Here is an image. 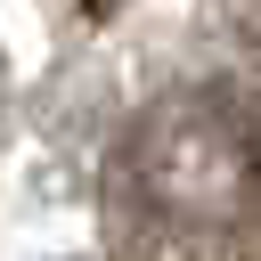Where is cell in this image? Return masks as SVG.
Listing matches in <instances>:
<instances>
[{
  "label": "cell",
  "instance_id": "6da1fadb",
  "mask_svg": "<svg viewBox=\"0 0 261 261\" xmlns=\"http://www.w3.org/2000/svg\"><path fill=\"white\" fill-rule=\"evenodd\" d=\"M130 171L163 220L220 228V220L253 212V196H261V139L220 90H179L139 122Z\"/></svg>",
  "mask_w": 261,
  "mask_h": 261
}]
</instances>
